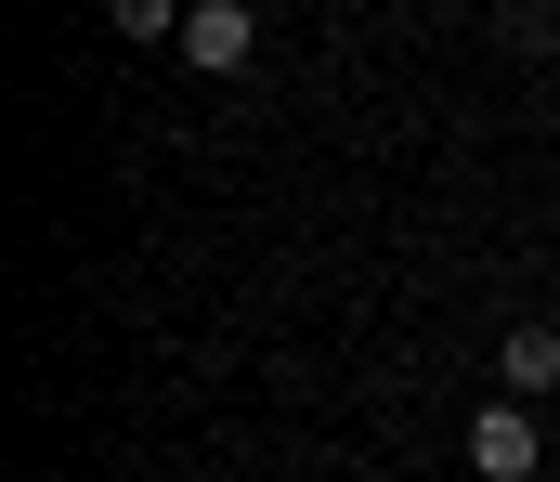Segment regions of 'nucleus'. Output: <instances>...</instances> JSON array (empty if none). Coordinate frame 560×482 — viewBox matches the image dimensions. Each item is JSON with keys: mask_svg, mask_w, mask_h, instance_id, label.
Listing matches in <instances>:
<instances>
[{"mask_svg": "<svg viewBox=\"0 0 560 482\" xmlns=\"http://www.w3.org/2000/svg\"><path fill=\"white\" fill-rule=\"evenodd\" d=\"M469 470L482 482H535V418H522V404H482V418H469Z\"/></svg>", "mask_w": 560, "mask_h": 482, "instance_id": "obj_1", "label": "nucleus"}, {"mask_svg": "<svg viewBox=\"0 0 560 482\" xmlns=\"http://www.w3.org/2000/svg\"><path fill=\"white\" fill-rule=\"evenodd\" d=\"M183 52H196V66H248V52H261V26H248L235 0H196V13H183Z\"/></svg>", "mask_w": 560, "mask_h": 482, "instance_id": "obj_2", "label": "nucleus"}, {"mask_svg": "<svg viewBox=\"0 0 560 482\" xmlns=\"http://www.w3.org/2000/svg\"><path fill=\"white\" fill-rule=\"evenodd\" d=\"M495 365H509V391H548V378H560V326H509Z\"/></svg>", "mask_w": 560, "mask_h": 482, "instance_id": "obj_3", "label": "nucleus"}]
</instances>
